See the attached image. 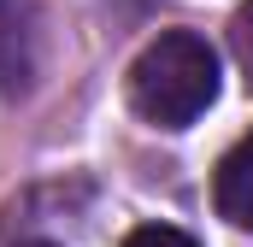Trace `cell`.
I'll return each instance as SVG.
<instances>
[{"instance_id":"1","label":"cell","mask_w":253,"mask_h":247,"mask_svg":"<svg viewBox=\"0 0 253 247\" xmlns=\"http://www.w3.org/2000/svg\"><path fill=\"white\" fill-rule=\"evenodd\" d=\"M212 100H218V53L189 30H165L129 65V106L159 129H189Z\"/></svg>"},{"instance_id":"2","label":"cell","mask_w":253,"mask_h":247,"mask_svg":"<svg viewBox=\"0 0 253 247\" xmlns=\"http://www.w3.org/2000/svg\"><path fill=\"white\" fill-rule=\"evenodd\" d=\"M212 200H218V212H224L236 230H253V135H242V141L218 159Z\"/></svg>"},{"instance_id":"3","label":"cell","mask_w":253,"mask_h":247,"mask_svg":"<svg viewBox=\"0 0 253 247\" xmlns=\"http://www.w3.org/2000/svg\"><path fill=\"white\" fill-rule=\"evenodd\" d=\"M124 247H200L194 236H183V230H171V224H141V230H129Z\"/></svg>"},{"instance_id":"4","label":"cell","mask_w":253,"mask_h":247,"mask_svg":"<svg viewBox=\"0 0 253 247\" xmlns=\"http://www.w3.org/2000/svg\"><path fill=\"white\" fill-rule=\"evenodd\" d=\"M230 41H236V59L248 71V88H253V0L236 12V24H230Z\"/></svg>"},{"instance_id":"5","label":"cell","mask_w":253,"mask_h":247,"mask_svg":"<svg viewBox=\"0 0 253 247\" xmlns=\"http://www.w3.org/2000/svg\"><path fill=\"white\" fill-rule=\"evenodd\" d=\"M24 247H53V242H24Z\"/></svg>"}]
</instances>
